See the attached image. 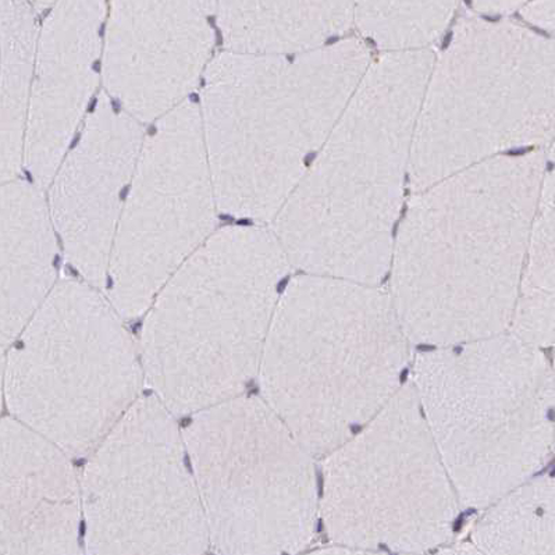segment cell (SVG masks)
Masks as SVG:
<instances>
[{"instance_id": "6da1fadb", "label": "cell", "mask_w": 555, "mask_h": 555, "mask_svg": "<svg viewBox=\"0 0 555 555\" xmlns=\"http://www.w3.org/2000/svg\"><path fill=\"white\" fill-rule=\"evenodd\" d=\"M280 267L262 235H210L151 304L139 347L144 380L171 415L241 396L258 375Z\"/></svg>"}, {"instance_id": "7a4b0ae2", "label": "cell", "mask_w": 555, "mask_h": 555, "mask_svg": "<svg viewBox=\"0 0 555 555\" xmlns=\"http://www.w3.org/2000/svg\"><path fill=\"white\" fill-rule=\"evenodd\" d=\"M411 386L460 504L485 509L552 459L553 367L513 334L422 353Z\"/></svg>"}, {"instance_id": "3957f363", "label": "cell", "mask_w": 555, "mask_h": 555, "mask_svg": "<svg viewBox=\"0 0 555 555\" xmlns=\"http://www.w3.org/2000/svg\"><path fill=\"white\" fill-rule=\"evenodd\" d=\"M406 362L405 333L380 299L298 286L270 322L257 376L264 404L324 456L395 397Z\"/></svg>"}, {"instance_id": "277c9868", "label": "cell", "mask_w": 555, "mask_h": 555, "mask_svg": "<svg viewBox=\"0 0 555 555\" xmlns=\"http://www.w3.org/2000/svg\"><path fill=\"white\" fill-rule=\"evenodd\" d=\"M100 289L56 283L4 362L13 420L68 456L90 455L139 401V347Z\"/></svg>"}, {"instance_id": "5b68a950", "label": "cell", "mask_w": 555, "mask_h": 555, "mask_svg": "<svg viewBox=\"0 0 555 555\" xmlns=\"http://www.w3.org/2000/svg\"><path fill=\"white\" fill-rule=\"evenodd\" d=\"M218 555H299L317 537L313 455L255 397L195 414L183 435Z\"/></svg>"}, {"instance_id": "8992f818", "label": "cell", "mask_w": 555, "mask_h": 555, "mask_svg": "<svg viewBox=\"0 0 555 555\" xmlns=\"http://www.w3.org/2000/svg\"><path fill=\"white\" fill-rule=\"evenodd\" d=\"M319 517L334 546L422 555L453 538L460 500L411 385L324 455Z\"/></svg>"}, {"instance_id": "52a82bcc", "label": "cell", "mask_w": 555, "mask_h": 555, "mask_svg": "<svg viewBox=\"0 0 555 555\" xmlns=\"http://www.w3.org/2000/svg\"><path fill=\"white\" fill-rule=\"evenodd\" d=\"M173 415L139 398L80 480L87 555H205L203 504Z\"/></svg>"}, {"instance_id": "ba28073f", "label": "cell", "mask_w": 555, "mask_h": 555, "mask_svg": "<svg viewBox=\"0 0 555 555\" xmlns=\"http://www.w3.org/2000/svg\"><path fill=\"white\" fill-rule=\"evenodd\" d=\"M129 186L103 284L107 301L126 319L144 315L212 235L218 204L194 103L162 117L142 144Z\"/></svg>"}, {"instance_id": "9c48e42d", "label": "cell", "mask_w": 555, "mask_h": 555, "mask_svg": "<svg viewBox=\"0 0 555 555\" xmlns=\"http://www.w3.org/2000/svg\"><path fill=\"white\" fill-rule=\"evenodd\" d=\"M214 2H115L107 13L103 80L122 112L160 120L209 66Z\"/></svg>"}, {"instance_id": "30bf717a", "label": "cell", "mask_w": 555, "mask_h": 555, "mask_svg": "<svg viewBox=\"0 0 555 555\" xmlns=\"http://www.w3.org/2000/svg\"><path fill=\"white\" fill-rule=\"evenodd\" d=\"M144 144L140 122L101 95L75 150L51 181L49 215L68 262L96 289L105 284L126 186Z\"/></svg>"}, {"instance_id": "8fae6325", "label": "cell", "mask_w": 555, "mask_h": 555, "mask_svg": "<svg viewBox=\"0 0 555 555\" xmlns=\"http://www.w3.org/2000/svg\"><path fill=\"white\" fill-rule=\"evenodd\" d=\"M103 2H62L39 33L29 87L27 160L42 186L51 184L96 86Z\"/></svg>"}, {"instance_id": "7c38bea8", "label": "cell", "mask_w": 555, "mask_h": 555, "mask_svg": "<svg viewBox=\"0 0 555 555\" xmlns=\"http://www.w3.org/2000/svg\"><path fill=\"white\" fill-rule=\"evenodd\" d=\"M70 456L13 417L0 421V555H83Z\"/></svg>"}, {"instance_id": "4fadbf2b", "label": "cell", "mask_w": 555, "mask_h": 555, "mask_svg": "<svg viewBox=\"0 0 555 555\" xmlns=\"http://www.w3.org/2000/svg\"><path fill=\"white\" fill-rule=\"evenodd\" d=\"M49 208L29 185L0 193V346L13 343L56 286Z\"/></svg>"}, {"instance_id": "5bb4252c", "label": "cell", "mask_w": 555, "mask_h": 555, "mask_svg": "<svg viewBox=\"0 0 555 555\" xmlns=\"http://www.w3.org/2000/svg\"><path fill=\"white\" fill-rule=\"evenodd\" d=\"M470 533L483 555H554L555 489L539 476L486 507Z\"/></svg>"}, {"instance_id": "9a60e30c", "label": "cell", "mask_w": 555, "mask_h": 555, "mask_svg": "<svg viewBox=\"0 0 555 555\" xmlns=\"http://www.w3.org/2000/svg\"><path fill=\"white\" fill-rule=\"evenodd\" d=\"M304 555H395L387 553L366 552V550H358L350 547L334 546L328 548L315 550Z\"/></svg>"}, {"instance_id": "2e32d148", "label": "cell", "mask_w": 555, "mask_h": 555, "mask_svg": "<svg viewBox=\"0 0 555 555\" xmlns=\"http://www.w3.org/2000/svg\"><path fill=\"white\" fill-rule=\"evenodd\" d=\"M434 555H483L470 542L451 544L436 550Z\"/></svg>"}, {"instance_id": "e0dca14e", "label": "cell", "mask_w": 555, "mask_h": 555, "mask_svg": "<svg viewBox=\"0 0 555 555\" xmlns=\"http://www.w3.org/2000/svg\"><path fill=\"white\" fill-rule=\"evenodd\" d=\"M4 362H7V357H4L3 346H0V410H2L4 400Z\"/></svg>"}]
</instances>
